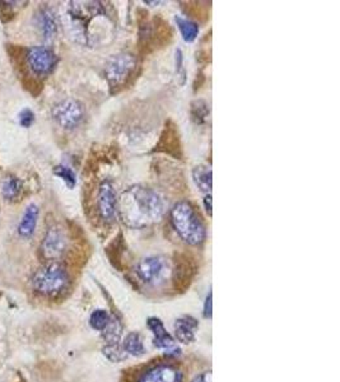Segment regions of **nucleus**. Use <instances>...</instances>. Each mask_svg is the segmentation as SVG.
I'll return each instance as SVG.
<instances>
[{"mask_svg":"<svg viewBox=\"0 0 340 382\" xmlns=\"http://www.w3.org/2000/svg\"><path fill=\"white\" fill-rule=\"evenodd\" d=\"M123 348H124L126 354L134 356V357H141L146 354V347L141 339V335L138 332H129L126 335V338L123 343Z\"/></svg>","mask_w":340,"mask_h":382,"instance_id":"f3484780","label":"nucleus"},{"mask_svg":"<svg viewBox=\"0 0 340 382\" xmlns=\"http://www.w3.org/2000/svg\"><path fill=\"white\" fill-rule=\"evenodd\" d=\"M213 299H212V292H209V294L207 296V299H206V302H204V317L206 319H210L212 317V305H213V302H212Z\"/></svg>","mask_w":340,"mask_h":382,"instance_id":"bb28decb","label":"nucleus"},{"mask_svg":"<svg viewBox=\"0 0 340 382\" xmlns=\"http://www.w3.org/2000/svg\"><path fill=\"white\" fill-rule=\"evenodd\" d=\"M138 67V60L133 54L120 52L108 59L105 67V75L112 90L124 87L128 79Z\"/></svg>","mask_w":340,"mask_h":382,"instance_id":"39448f33","label":"nucleus"},{"mask_svg":"<svg viewBox=\"0 0 340 382\" xmlns=\"http://www.w3.org/2000/svg\"><path fill=\"white\" fill-rule=\"evenodd\" d=\"M97 207L101 218L106 223H112L115 221L117 213V197L114 185L110 180H105L100 185Z\"/></svg>","mask_w":340,"mask_h":382,"instance_id":"1a4fd4ad","label":"nucleus"},{"mask_svg":"<svg viewBox=\"0 0 340 382\" xmlns=\"http://www.w3.org/2000/svg\"><path fill=\"white\" fill-rule=\"evenodd\" d=\"M192 382H212V374L204 372V374H199Z\"/></svg>","mask_w":340,"mask_h":382,"instance_id":"c85d7f7f","label":"nucleus"},{"mask_svg":"<svg viewBox=\"0 0 340 382\" xmlns=\"http://www.w3.org/2000/svg\"><path fill=\"white\" fill-rule=\"evenodd\" d=\"M27 63L34 74L49 75L57 67L58 58L46 46H34L27 52Z\"/></svg>","mask_w":340,"mask_h":382,"instance_id":"6e6552de","label":"nucleus"},{"mask_svg":"<svg viewBox=\"0 0 340 382\" xmlns=\"http://www.w3.org/2000/svg\"><path fill=\"white\" fill-rule=\"evenodd\" d=\"M191 120L197 125H203L209 117V106L203 100L194 101L190 108Z\"/></svg>","mask_w":340,"mask_h":382,"instance_id":"aec40b11","label":"nucleus"},{"mask_svg":"<svg viewBox=\"0 0 340 382\" xmlns=\"http://www.w3.org/2000/svg\"><path fill=\"white\" fill-rule=\"evenodd\" d=\"M177 27L180 30V34L183 36V40L186 42L195 41V39L199 34V26L195 22H192L190 19H186L183 17L174 18Z\"/></svg>","mask_w":340,"mask_h":382,"instance_id":"6ab92c4d","label":"nucleus"},{"mask_svg":"<svg viewBox=\"0 0 340 382\" xmlns=\"http://www.w3.org/2000/svg\"><path fill=\"white\" fill-rule=\"evenodd\" d=\"M67 237L59 227H52L43 239L41 243V252L43 258L49 261H57L63 257L67 250Z\"/></svg>","mask_w":340,"mask_h":382,"instance_id":"9d476101","label":"nucleus"},{"mask_svg":"<svg viewBox=\"0 0 340 382\" xmlns=\"http://www.w3.org/2000/svg\"><path fill=\"white\" fill-rule=\"evenodd\" d=\"M137 382H183V374L176 365L159 363L147 368Z\"/></svg>","mask_w":340,"mask_h":382,"instance_id":"9b49d317","label":"nucleus"},{"mask_svg":"<svg viewBox=\"0 0 340 382\" xmlns=\"http://www.w3.org/2000/svg\"><path fill=\"white\" fill-rule=\"evenodd\" d=\"M69 31L77 41L91 45L92 27L97 21L108 18L106 10L99 1H73L68 9Z\"/></svg>","mask_w":340,"mask_h":382,"instance_id":"f03ea898","label":"nucleus"},{"mask_svg":"<svg viewBox=\"0 0 340 382\" xmlns=\"http://www.w3.org/2000/svg\"><path fill=\"white\" fill-rule=\"evenodd\" d=\"M192 179L197 188L199 189L203 194H212L213 189V172L210 167L200 165L192 170Z\"/></svg>","mask_w":340,"mask_h":382,"instance_id":"2eb2a0df","label":"nucleus"},{"mask_svg":"<svg viewBox=\"0 0 340 382\" xmlns=\"http://www.w3.org/2000/svg\"><path fill=\"white\" fill-rule=\"evenodd\" d=\"M54 174L60 177L69 189H73L77 183V176L73 170L67 166H57L54 168Z\"/></svg>","mask_w":340,"mask_h":382,"instance_id":"b1692460","label":"nucleus"},{"mask_svg":"<svg viewBox=\"0 0 340 382\" xmlns=\"http://www.w3.org/2000/svg\"><path fill=\"white\" fill-rule=\"evenodd\" d=\"M22 190V183L14 176H9L3 181L1 192L3 197L7 200H13L17 198L19 192Z\"/></svg>","mask_w":340,"mask_h":382,"instance_id":"412c9836","label":"nucleus"},{"mask_svg":"<svg viewBox=\"0 0 340 382\" xmlns=\"http://www.w3.org/2000/svg\"><path fill=\"white\" fill-rule=\"evenodd\" d=\"M37 26L45 40H52L58 34V21L51 9H40L37 14Z\"/></svg>","mask_w":340,"mask_h":382,"instance_id":"4468645a","label":"nucleus"},{"mask_svg":"<svg viewBox=\"0 0 340 382\" xmlns=\"http://www.w3.org/2000/svg\"><path fill=\"white\" fill-rule=\"evenodd\" d=\"M69 284L66 268L58 261H49L41 266L32 278L34 290L45 296H55L64 291Z\"/></svg>","mask_w":340,"mask_h":382,"instance_id":"20e7f679","label":"nucleus"},{"mask_svg":"<svg viewBox=\"0 0 340 382\" xmlns=\"http://www.w3.org/2000/svg\"><path fill=\"white\" fill-rule=\"evenodd\" d=\"M52 117L63 129L73 130L83 123L86 111L79 101L67 99L60 101L54 106Z\"/></svg>","mask_w":340,"mask_h":382,"instance_id":"423d86ee","label":"nucleus"},{"mask_svg":"<svg viewBox=\"0 0 340 382\" xmlns=\"http://www.w3.org/2000/svg\"><path fill=\"white\" fill-rule=\"evenodd\" d=\"M37 218H39L37 205H34V204L28 205L25 210V214L19 222V225H18V233L25 239L31 237L34 234V228L37 225Z\"/></svg>","mask_w":340,"mask_h":382,"instance_id":"dca6fc26","label":"nucleus"},{"mask_svg":"<svg viewBox=\"0 0 340 382\" xmlns=\"http://www.w3.org/2000/svg\"><path fill=\"white\" fill-rule=\"evenodd\" d=\"M34 111H31L30 108H25V110L19 114V124L22 125L23 128H30L31 125L34 124Z\"/></svg>","mask_w":340,"mask_h":382,"instance_id":"393cba45","label":"nucleus"},{"mask_svg":"<svg viewBox=\"0 0 340 382\" xmlns=\"http://www.w3.org/2000/svg\"><path fill=\"white\" fill-rule=\"evenodd\" d=\"M103 354L111 362H123L128 358L126 352L120 344H106V347L103 348Z\"/></svg>","mask_w":340,"mask_h":382,"instance_id":"5701e85b","label":"nucleus"},{"mask_svg":"<svg viewBox=\"0 0 340 382\" xmlns=\"http://www.w3.org/2000/svg\"><path fill=\"white\" fill-rule=\"evenodd\" d=\"M171 222L174 231L183 242L191 246H199L207 239L206 225L189 201H179L171 209Z\"/></svg>","mask_w":340,"mask_h":382,"instance_id":"7ed1b4c3","label":"nucleus"},{"mask_svg":"<svg viewBox=\"0 0 340 382\" xmlns=\"http://www.w3.org/2000/svg\"><path fill=\"white\" fill-rule=\"evenodd\" d=\"M166 210L165 199L144 185L132 186L117 199V212L126 227L144 228L158 222Z\"/></svg>","mask_w":340,"mask_h":382,"instance_id":"f257e3e1","label":"nucleus"},{"mask_svg":"<svg viewBox=\"0 0 340 382\" xmlns=\"http://www.w3.org/2000/svg\"><path fill=\"white\" fill-rule=\"evenodd\" d=\"M198 321L191 316H183L174 321L176 339L183 344H191L195 341V330L198 329Z\"/></svg>","mask_w":340,"mask_h":382,"instance_id":"ddd939ff","label":"nucleus"},{"mask_svg":"<svg viewBox=\"0 0 340 382\" xmlns=\"http://www.w3.org/2000/svg\"><path fill=\"white\" fill-rule=\"evenodd\" d=\"M204 208L208 213V216L212 217V194H208L204 197Z\"/></svg>","mask_w":340,"mask_h":382,"instance_id":"cd10ccee","label":"nucleus"},{"mask_svg":"<svg viewBox=\"0 0 340 382\" xmlns=\"http://www.w3.org/2000/svg\"><path fill=\"white\" fill-rule=\"evenodd\" d=\"M123 330H124L123 324L115 317H111L108 326L101 332H102V338L106 344H120Z\"/></svg>","mask_w":340,"mask_h":382,"instance_id":"a211bd4d","label":"nucleus"},{"mask_svg":"<svg viewBox=\"0 0 340 382\" xmlns=\"http://www.w3.org/2000/svg\"><path fill=\"white\" fill-rule=\"evenodd\" d=\"M147 325L150 328V332L153 334V344L158 349H163L165 352L168 349L176 347V341L172 338V335L167 332L163 323L157 319V317H150Z\"/></svg>","mask_w":340,"mask_h":382,"instance_id":"f8f14e48","label":"nucleus"},{"mask_svg":"<svg viewBox=\"0 0 340 382\" xmlns=\"http://www.w3.org/2000/svg\"><path fill=\"white\" fill-rule=\"evenodd\" d=\"M168 270V261L166 258L159 255L141 259L137 265V274L141 278V282L150 285H158L163 282Z\"/></svg>","mask_w":340,"mask_h":382,"instance_id":"0eeeda50","label":"nucleus"},{"mask_svg":"<svg viewBox=\"0 0 340 382\" xmlns=\"http://www.w3.org/2000/svg\"><path fill=\"white\" fill-rule=\"evenodd\" d=\"M183 51L179 50L176 51V70H177V74L181 73L183 74V78L185 79V70H183Z\"/></svg>","mask_w":340,"mask_h":382,"instance_id":"a878e982","label":"nucleus"},{"mask_svg":"<svg viewBox=\"0 0 340 382\" xmlns=\"http://www.w3.org/2000/svg\"><path fill=\"white\" fill-rule=\"evenodd\" d=\"M110 319H111V316L108 315V311L100 308V310H96L92 312L91 317H90V325H91L92 329L102 332L108 326Z\"/></svg>","mask_w":340,"mask_h":382,"instance_id":"4be33fe9","label":"nucleus"}]
</instances>
